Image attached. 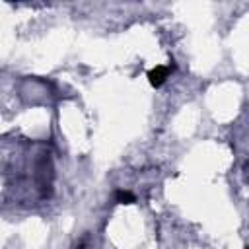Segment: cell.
Instances as JSON below:
<instances>
[{
	"instance_id": "6da1fadb",
	"label": "cell",
	"mask_w": 249,
	"mask_h": 249,
	"mask_svg": "<svg viewBox=\"0 0 249 249\" xmlns=\"http://www.w3.org/2000/svg\"><path fill=\"white\" fill-rule=\"evenodd\" d=\"M171 70H173V64H158V66L150 68L148 70V82H150V86L152 88L163 86V82L169 78Z\"/></svg>"
},
{
	"instance_id": "7a4b0ae2",
	"label": "cell",
	"mask_w": 249,
	"mask_h": 249,
	"mask_svg": "<svg viewBox=\"0 0 249 249\" xmlns=\"http://www.w3.org/2000/svg\"><path fill=\"white\" fill-rule=\"evenodd\" d=\"M115 202H119V204H132V202H136V196L130 191L117 189L115 191Z\"/></svg>"
}]
</instances>
